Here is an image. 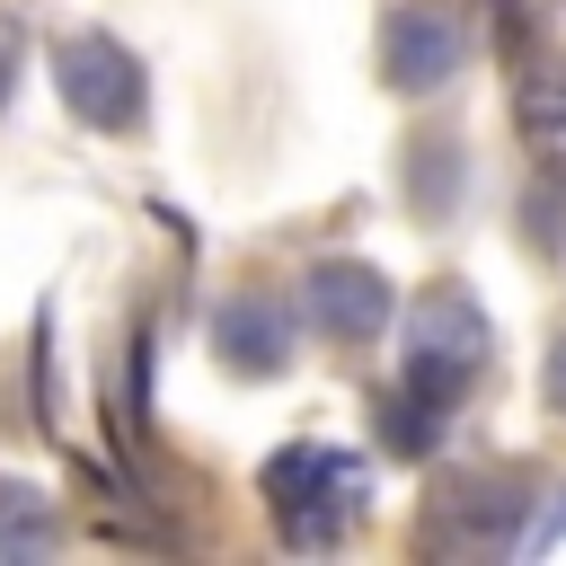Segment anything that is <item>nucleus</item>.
Listing matches in <instances>:
<instances>
[{
    "label": "nucleus",
    "instance_id": "obj_1",
    "mask_svg": "<svg viewBox=\"0 0 566 566\" xmlns=\"http://www.w3.org/2000/svg\"><path fill=\"white\" fill-rule=\"evenodd\" d=\"M478 363H486V318H478V301H469V292H433V301L416 310V354H407V380H398V398H389V442H398V451H424V442L442 433L451 398L478 380Z\"/></svg>",
    "mask_w": 566,
    "mask_h": 566
},
{
    "label": "nucleus",
    "instance_id": "obj_2",
    "mask_svg": "<svg viewBox=\"0 0 566 566\" xmlns=\"http://www.w3.org/2000/svg\"><path fill=\"white\" fill-rule=\"evenodd\" d=\"M363 486H371L363 460L354 451H327V442H301V451H283L265 469V495H274V522H283L292 548H327L363 513Z\"/></svg>",
    "mask_w": 566,
    "mask_h": 566
},
{
    "label": "nucleus",
    "instance_id": "obj_3",
    "mask_svg": "<svg viewBox=\"0 0 566 566\" xmlns=\"http://www.w3.org/2000/svg\"><path fill=\"white\" fill-rule=\"evenodd\" d=\"M53 71H62V97H71L88 124H106V133H133V124H142V71H133L124 44L71 35V44L53 53Z\"/></svg>",
    "mask_w": 566,
    "mask_h": 566
},
{
    "label": "nucleus",
    "instance_id": "obj_4",
    "mask_svg": "<svg viewBox=\"0 0 566 566\" xmlns=\"http://www.w3.org/2000/svg\"><path fill=\"white\" fill-rule=\"evenodd\" d=\"M310 318H318V336L363 345V336H380V318H389V283H380L371 265H318V274H310Z\"/></svg>",
    "mask_w": 566,
    "mask_h": 566
},
{
    "label": "nucleus",
    "instance_id": "obj_5",
    "mask_svg": "<svg viewBox=\"0 0 566 566\" xmlns=\"http://www.w3.org/2000/svg\"><path fill=\"white\" fill-rule=\"evenodd\" d=\"M460 71V27L442 9H398L389 18V80L398 88H433Z\"/></svg>",
    "mask_w": 566,
    "mask_h": 566
},
{
    "label": "nucleus",
    "instance_id": "obj_6",
    "mask_svg": "<svg viewBox=\"0 0 566 566\" xmlns=\"http://www.w3.org/2000/svg\"><path fill=\"white\" fill-rule=\"evenodd\" d=\"M212 345H221L239 371H274V363L292 354V318H283V301H274V292H239V301H221Z\"/></svg>",
    "mask_w": 566,
    "mask_h": 566
},
{
    "label": "nucleus",
    "instance_id": "obj_7",
    "mask_svg": "<svg viewBox=\"0 0 566 566\" xmlns=\"http://www.w3.org/2000/svg\"><path fill=\"white\" fill-rule=\"evenodd\" d=\"M522 124H531L539 150L566 142V71H531V80H522Z\"/></svg>",
    "mask_w": 566,
    "mask_h": 566
},
{
    "label": "nucleus",
    "instance_id": "obj_8",
    "mask_svg": "<svg viewBox=\"0 0 566 566\" xmlns=\"http://www.w3.org/2000/svg\"><path fill=\"white\" fill-rule=\"evenodd\" d=\"M548 398L566 407V345H557V363H548Z\"/></svg>",
    "mask_w": 566,
    "mask_h": 566
}]
</instances>
